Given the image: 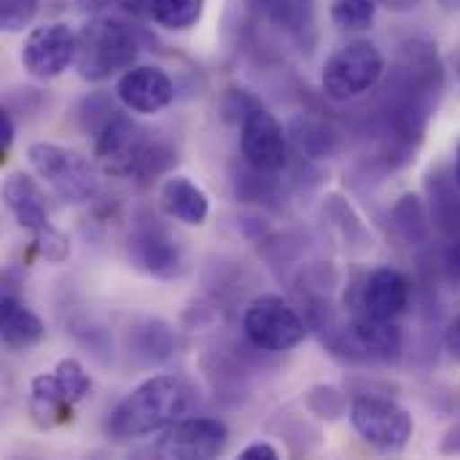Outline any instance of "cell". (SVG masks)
Masks as SVG:
<instances>
[{"label": "cell", "instance_id": "1", "mask_svg": "<svg viewBox=\"0 0 460 460\" xmlns=\"http://www.w3.org/2000/svg\"><path fill=\"white\" fill-rule=\"evenodd\" d=\"M442 89L445 65L437 46L420 38L407 40L388 73L377 108L380 162L388 170H399L415 159Z\"/></svg>", "mask_w": 460, "mask_h": 460}, {"label": "cell", "instance_id": "2", "mask_svg": "<svg viewBox=\"0 0 460 460\" xmlns=\"http://www.w3.org/2000/svg\"><path fill=\"white\" fill-rule=\"evenodd\" d=\"M191 407V388L175 375H154L129 391L108 415L105 431L116 442L162 434Z\"/></svg>", "mask_w": 460, "mask_h": 460}, {"label": "cell", "instance_id": "3", "mask_svg": "<svg viewBox=\"0 0 460 460\" xmlns=\"http://www.w3.org/2000/svg\"><path fill=\"white\" fill-rule=\"evenodd\" d=\"M137 54H140L137 35L127 24L100 16V19H89L75 32L73 67L84 81L100 84L135 67Z\"/></svg>", "mask_w": 460, "mask_h": 460}, {"label": "cell", "instance_id": "4", "mask_svg": "<svg viewBox=\"0 0 460 460\" xmlns=\"http://www.w3.org/2000/svg\"><path fill=\"white\" fill-rule=\"evenodd\" d=\"M27 162H30L32 172L43 183H49L59 199H65L70 205L89 202L100 191L97 162L86 159L78 151L40 140L27 148Z\"/></svg>", "mask_w": 460, "mask_h": 460}, {"label": "cell", "instance_id": "5", "mask_svg": "<svg viewBox=\"0 0 460 460\" xmlns=\"http://www.w3.org/2000/svg\"><path fill=\"white\" fill-rule=\"evenodd\" d=\"M385 73V57L372 40H350L326 59L321 89L334 102H350L372 92Z\"/></svg>", "mask_w": 460, "mask_h": 460}, {"label": "cell", "instance_id": "6", "mask_svg": "<svg viewBox=\"0 0 460 460\" xmlns=\"http://www.w3.org/2000/svg\"><path fill=\"white\" fill-rule=\"evenodd\" d=\"M321 329H329V334H323L326 348L350 364H394L404 350V337L396 323H380L356 315L342 326L326 321Z\"/></svg>", "mask_w": 460, "mask_h": 460}, {"label": "cell", "instance_id": "7", "mask_svg": "<svg viewBox=\"0 0 460 460\" xmlns=\"http://www.w3.org/2000/svg\"><path fill=\"white\" fill-rule=\"evenodd\" d=\"M310 323L283 296H256L243 313L245 340L264 353H288L307 340Z\"/></svg>", "mask_w": 460, "mask_h": 460}, {"label": "cell", "instance_id": "8", "mask_svg": "<svg viewBox=\"0 0 460 460\" xmlns=\"http://www.w3.org/2000/svg\"><path fill=\"white\" fill-rule=\"evenodd\" d=\"M350 423L356 434L377 453H402L415 434V420L407 407L372 394L350 402Z\"/></svg>", "mask_w": 460, "mask_h": 460}, {"label": "cell", "instance_id": "9", "mask_svg": "<svg viewBox=\"0 0 460 460\" xmlns=\"http://www.w3.org/2000/svg\"><path fill=\"white\" fill-rule=\"evenodd\" d=\"M127 256L135 270L156 280H175L183 272V251L175 234L146 210H140L129 224Z\"/></svg>", "mask_w": 460, "mask_h": 460}, {"label": "cell", "instance_id": "10", "mask_svg": "<svg viewBox=\"0 0 460 460\" xmlns=\"http://www.w3.org/2000/svg\"><path fill=\"white\" fill-rule=\"evenodd\" d=\"M94 162L105 175L132 178L148 143V132L119 108L92 132Z\"/></svg>", "mask_w": 460, "mask_h": 460}, {"label": "cell", "instance_id": "11", "mask_svg": "<svg viewBox=\"0 0 460 460\" xmlns=\"http://www.w3.org/2000/svg\"><path fill=\"white\" fill-rule=\"evenodd\" d=\"M19 62L30 78H59L75 62V32L65 22H46L27 32Z\"/></svg>", "mask_w": 460, "mask_h": 460}, {"label": "cell", "instance_id": "12", "mask_svg": "<svg viewBox=\"0 0 460 460\" xmlns=\"http://www.w3.org/2000/svg\"><path fill=\"white\" fill-rule=\"evenodd\" d=\"M229 445V429L218 418H181L154 445V453L167 460L218 458Z\"/></svg>", "mask_w": 460, "mask_h": 460}, {"label": "cell", "instance_id": "13", "mask_svg": "<svg viewBox=\"0 0 460 460\" xmlns=\"http://www.w3.org/2000/svg\"><path fill=\"white\" fill-rule=\"evenodd\" d=\"M240 154L251 170L280 172L288 164V132L264 105H256L240 121Z\"/></svg>", "mask_w": 460, "mask_h": 460}, {"label": "cell", "instance_id": "14", "mask_svg": "<svg viewBox=\"0 0 460 460\" xmlns=\"http://www.w3.org/2000/svg\"><path fill=\"white\" fill-rule=\"evenodd\" d=\"M410 299H412L410 280L394 267H377L358 286L356 315L380 323H396L407 313Z\"/></svg>", "mask_w": 460, "mask_h": 460}, {"label": "cell", "instance_id": "15", "mask_svg": "<svg viewBox=\"0 0 460 460\" xmlns=\"http://www.w3.org/2000/svg\"><path fill=\"white\" fill-rule=\"evenodd\" d=\"M116 100L129 111L140 116H154L172 105L175 100V84L172 78L154 65H135L116 81Z\"/></svg>", "mask_w": 460, "mask_h": 460}, {"label": "cell", "instance_id": "16", "mask_svg": "<svg viewBox=\"0 0 460 460\" xmlns=\"http://www.w3.org/2000/svg\"><path fill=\"white\" fill-rule=\"evenodd\" d=\"M3 202L8 208V213L16 218V224L30 232L32 237L46 232L51 226L49 221V205H46V194L40 189V183L24 172V170H13L5 175L3 183Z\"/></svg>", "mask_w": 460, "mask_h": 460}, {"label": "cell", "instance_id": "17", "mask_svg": "<svg viewBox=\"0 0 460 460\" xmlns=\"http://www.w3.org/2000/svg\"><path fill=\"white\" fill-rule=\"evenodd\" d=\"M256 13L286 32L296 46L313 49L315 43V0H251Z\"/></svg>", "mask_w": 460, "mask_h": 460}, {"label": "cell", "instance_id": "18", "mask_svg": "<svg viewBox=\"0 0 460 460\" xmlns=\"http://www.w3.org/2000/svg\"><path fill=\"white\" fill-rule=\"evenodd\" d=\"M73 410H75V404L70 402V396L59 385L54 369L32 377L30 396H27V412H30L32 423L40 431H49V429H57V426L70 423Z\"/></svg>", "mask_w": 460, "mask_h": 460}, {"label": "cell", "instance_id": "19", "mask_svg": "<svg viewBox=\"0 0 460 460\" xmlns=\"http://www.w3.org/2000/svg\"><path fill=\"white\" fill-rule=\"evenodd\" d=\"M159 208L186 226H202L210 216V199L205 189L186 175H170L159 186Z\"/></svg>", "mask_w": 460, "mask_h": 460}, {"label": "cell", "instance_id": "20", "mask_svg": "<svg viewBox=\"0 0 460 460\" xmlns=\"http://www.w3.org/2000/svg\"><path fill=\"white\" fill-rule=\"evenodd\" d=\"M0 337L11 353H30L43 342L46 326L16 294L5 291L0 310Z\"/></svg>", "mask_w": 460, "mask_h": 460}, {"label": "cell", "instance_id": "21", "mask_svg": "<svg viewBox=\"0 0 460 460\" xmlns=\"http://www.w3.org/2000/svg\"><path fill=\"white\" fill-rule=\"evenodd\" d=\"M431 213L418 194H404L391 210V234L402 248H420L431 243Z\"/></svg>", "mask_w": 460, "mask_h": 460}, {"label": "cell", "instance_id": "22", "mask_svg": "<svg viewBox=\"0 0 460 460\" xmlns=\"http://www.w3.org/2000/svg\"><path fill=\"white\" fill-rule=\"evenodd\" d=\"M291 137H294L296 148L310 159L332 156L340 146V135L334 132V127L326 124L323 119H313V116H296L291 124Z\"/></svg>", "mask_w": 460, "mask_h": 460}, {"label": "cell", "instance_id": "23", "mask_svg": "<svg viewBox=\"0 0 460 460\" xmlns=\"http://www.w3.org/2000/svg\"><path fill=\"white\" fill-rule=\"evenodd\" d=\"M208 0H156L154 22L164 30H191L199 24Z\"/></svg>", "mask_w": 460, "mask_h": 460}, {"label": "cell", "instance_id": "24", "mask_svg": "<svg viewBox=\"0 0 460 460\" xmlns=\"http://www.w3.org/2000/svg\"><path fill=\"white\" fill-rule=\"evenodd\" d=\"M329 16L340 30L361 32L375 24L377 16V0H332Z\"/></svg>", "mask_w": 460, "mask_h": 460}, {"label": "cell", "instance_id": "25", "mask_svg": "<svg viewBox=\"0 0 460 460\" xmlns=\"http://www.w3.org/2000/svg\"><path fill=\"white\" fill-rule=\"evenodd\" d=\"M305 407L310 415L321 418V420H337L348 412V402L342 396L340 388L334 385H315L305 394Z\"/></svg>", "mask_w": 460, "mask_h": 460}, {"label": "cell", "instance_id": "26", "mask_svg": "<svg viewBox=\"0 0 460 460\" xmlns=\"http://www.w3.org/2000/svg\"><path fill=\"white\" fill-rule=\"evenodd\" d=\"M54 375H57L59 385L65 388V394L70 396L73 404H81V402L92 394V377H89V372L81 367V361H75V358H62V361L54 367Z\"/></svg>", "mask_w": 460, "mask_h": 460}, {"label": "cell", "instance_id": "27", "mask_svg": "<svg viewBox=\"0 0 460 460\" xmlns=\"http://www.w3.org/2000/svg\"><path fill=\"white\" fill-rule=\"evenodd\" d=\"M40 0H0V27L3 32H22L38 16Z\"/></svg>", "mask_w": 460, "mask_h": 460}, {"label": "cell", "instance_id": "28", "mask_svg": "<svg viewBox=\"0 0 460 460\" xmlns=\"http://www.w3.org/2000/svg\"><path fill=\"white\" fill-rule=\"evenodd\" d=\"M32 248L49 264H62L70 256V237L62 234L57 226H49L46 232H40V234L32 237Z\"/></svg>", "mask_w": 460, "mask_h": 460}, {"label": "cell", "instance_id": "29", "mask_svg": "<svg viewBox=\"0 0 460 460\" xmlns=\"http://www.w3.org/2000/svg\"><path fill=\"white\" fill-rule=\"evenodd\" d=\"M124 13L135 16V19H154V5L156 0H113Z\"/></svg>", "mask_w": 460, "mask_h": 460}, {"label": "cell", "instance_id": "30", "mask_svg": "<svg viewBox=\"0 0 460 460\" xmlns=\"http://www.w3.org/2000/svg\"><path fill=\"white\" fill-rule=\"evenodd\" d=\"M13 140H16V121L11 116V111L3 108V113H0V151L8 154L11 146H13Z\"/></svg>", "mask_w": 460, "mask_h": 460}, {"label": "cell", "instance_id": "31", "mask_svg": "<svg viewBox=\"0 0 460 460\" xmlns=\"http://www.w3.org/2000/svg\"><path fill=\"white\" fill-rule=\"evenodd\" d=\"M240 458L243 460H278L280 458V453H278V447L275 445H270V442H251L243 453H240Z\"/></svg>", "mask_w": 460, "mask_h": 460}, {"label": "cell", "instance_id": "32", "mask_svg": "<svg viewBox=\"0 0 460 460\" xmlns=\"http://www.w3.org/2000/svg\"><path fill=\"white\" fill-rule=\"evenodd\" d=\"M445 348H447V353L460 361V315L447 326V332H445Z\"/></svg>", "mask_w": 460, "mask_h": 460}, {"label": "cell", "instance_id": "33", "mask_svg": "<svg viewBox=\"0 0 460 460\" xmlns=\"http://www.w3.org/2000/svg\"><path fill=\"white\" fill-rule=\"evenodd\" d=\"M377 5L391 8V11H412L420 5V0H377Z\"/></svg>", "mask_w": 460, "mask_h": 460}, {"label": "cell", "instance_id": "34", "mask_svg": "<svg viewBox=\"0 0 460 460\" xmlns=\"http://www.w3.org/2000/svg\"><path fill=\"white\" fill-rule=\"evenodd\" d=\"M442 453H460V426L456 431H450V437L442 445Z\"/></svg>", "mask_w": 460, "mask_h": 460}, {"label": "cell", "instance_id": "35", "mask_svg": "<svg viewBox=\"0 0 460 460\" xmlns=\"http://www.w3.org/2000/svg\"><path fill=\"white\" fill-rule=\"evenodd\" d=\"M445 11H460V0H437Z\"/></svg>", "mask_w": 460, "mask_h": 460}, {"label": "cell", "instance_id": "36", "mask_svg": "<svg viewBox=\"0 0 460 460\" xmlns=\"http://www.w3.org/2000/svg\"><path fill=\"white\" fill-rule=\"evenodd\" d=\"M453 175H456V181L460 183V146H458V154H456V167H453Z\"/></svg>", "mask_w": 460, "mask_h": 460}]
</instances>
